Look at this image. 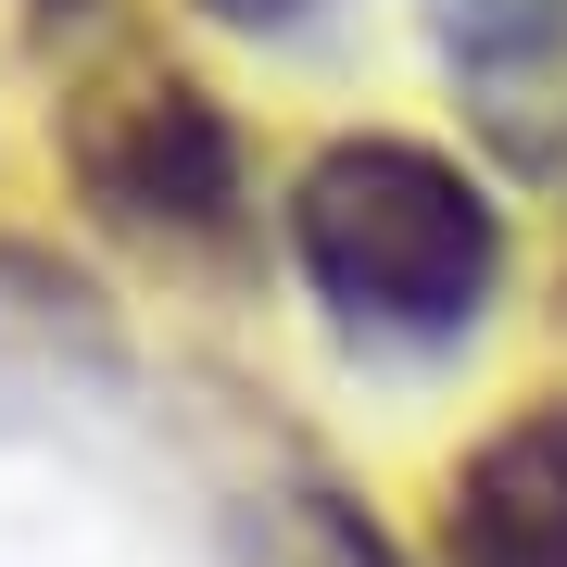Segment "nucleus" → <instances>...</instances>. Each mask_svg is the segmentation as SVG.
Returning <instances> with one entry per match:
<instances>
[{
	"label": "nucleus",
	"mask_w": 567,
	"mask_h": 567,
	"mask_svg": "<svg viewBox=\"0 0 567 567\" xmlns=\"http://www.w3.org/2000/svg\"><path fill=\"white\" fill-rule=\"evenodd\" d=\"M290 252L303 278L341 303L353 328H391V341H442L492 303V265H505V227H492L480 177L442 164L429 140H328L303 177H290Z\"/></svg>",
	"instance_id": "1"
},
{
	"label": "nucleus",
	"mask_w": 567,
	"mask_h": 567,
	"mask_svg": "<svg viewBox=\"0 0 567 567\" xmlns=\"http://www.w3.org/2000/svg\"><path fill=\"white\" fill-rule=\"evenodd\" d=\"M76 189L102 203L114 227H215L240 203V126H227L203 89L177 76H102L76 102Z\"/></svg>",
	"instance_id": "2"
},
{
	"label": "nucleus",
	"mask_w": 567,
	"mask_h": 567,
	"mask_svg": "<svg viewBox=\"0 0 567 567\" xmlns=\"http://www.w3.org/2000/svg\"><path fill=\"white\" fill-rule=\"evenodd\" d=\"M442 567H567V404L505 416L454 466Z\"/></svg>",
	"instance_id": "4"
},
{
	"label": "nucleus",
	"mask_w": 567,
	"mask_h": 567,
	"mask_svg": "<svg viewBox=\"0 0 567 567\" xmlns=\"http://www.w3.org/2000/svg\"><path fill=\"white\" fill-rule=\"evenodd\" d=\"M51 13H63V0H51Z\"/></svg>",
	"instance_id": "6"
},
{
	"label": "nucleus",
	"mask_w": 567,
	"mask_h": 567,
	"mask_svg": "<svg viewBox=\"0 0 567 567\" xmlns=\"http://www.w3.org/2000/svg\"><path fill=\"white\" fill-rule=\"evenodd\" d=\"M429 39L466 126L517 177H567V0H429Z\"/></svg>",
	"instance_id": "3"
},
{
	"label": "nucleus",
	"mask_w": 567,
	"mask_h": 567,
	"mask_svg": "<svg viewBox=\"0 0 567 567\" xmlns=\"http://www.w3.org/2000/svg\"><path fill=\"white\" fill-rule=\"evenodd\" d=\"M203 13H215V25H290L303 0H203Z\"/></svg>",
	"instance_id": "5"
}]
</instances>
